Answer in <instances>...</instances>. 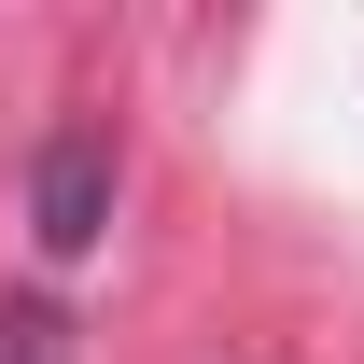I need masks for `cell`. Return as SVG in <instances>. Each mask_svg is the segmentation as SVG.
I'll use <instances>...</instances> for the list:
<instances>
[{
    "label": "cell",
    "mask_w": 364,
    "mask_h": 364,
    "mask_svg": "<svg viewBox=\"0 0 364 364\" xmlns=\"http://www.w3.org/2000/svg\"><path fill=\"white\" fill-rule=\"evenodd\" d=\"M28 225H43V252H98V225H112V140L98 127H56L28 154Z\"/></svg>",
    "instance_id": "obj_1"
},
{
    "label": "cell",
    "mask_w": 364,
    "mask_h": 364,
    "mask_svg": "<svg viewBox=\"0 0 364 364\" xmlns=\"http://www.w3.org/2000/svg\"><path fill=\"white\" fill-rule=\"evenodd\" d=\"M0 364H70V322L56 309H0Z\"/></svg>",
    "instance_id": "obj_2"
}]
</instances>
